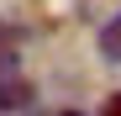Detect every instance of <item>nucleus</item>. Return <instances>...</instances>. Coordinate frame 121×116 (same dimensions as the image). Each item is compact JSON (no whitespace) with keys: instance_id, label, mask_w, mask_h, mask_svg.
Listing matches in <instances>:
<instances>
[{"instance_id":"obj_1","label":"nucleus","mask_w":121,"mask_h":116,"mask_svg":"<svg viewBox=\"0 0 121 116\" xmlns=\"http://www.w3.org/2000/svg\"><path fill=\"white\" fill-rule=\"evenodd\" d=\"M37 100V90L26 79H0V111H26Z\"/></svg>"},{"instance_id":"obj_2","label":"nucleus","mask_w":121,"mask_h":116,"mask_svg":"<svg viewBox=\"0 0 121 116\" xmlns=\"http://www.w3.org/2000/svg\"><path fill=\"white\" fill-rule=\"evenodd\" d=\"M100 53H105L111 63H121V16H111V21L100 27Z\"/></svg>"},{"instance_id":"obj_3","label":"nucleus","mask_w":121,"mask_h":116,"mask_svg":"<svg viewBox=\"0 0 121 116\" xmlns=\"http://www.w3.org/2000/svg\"><path fill=\"white\" fill-rule=\"evenodd\" d=\"M105 111H111V116H121V95H105Z\"/></svg>"}]
</instances>
